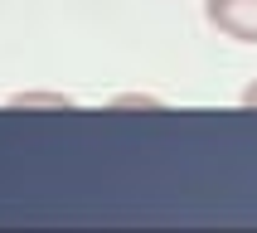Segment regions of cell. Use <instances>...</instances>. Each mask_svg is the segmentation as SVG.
<instances>
[{"label":"cell","instance_id":"1","mask_svg":"<svg viewBox=\"0 0 257 233\" xmlns=\"http://www.w3.org/2000/svg\"><path fill=\"white\" fill-rule=\"evenodd\" d=\"M204 20L238 44H257V0H204Z\"/></svg>","mask_w":257,"mask_h":233},{"label":"cell","instance_id":"2","mask_svg":"<svg viewBox=\"0 0 257 233\" xmlns=\"http://www.w3.org/2000/svg\"><path fill=\"white\" fill-rule=\"evenodd\" d=\"M10 107H54V112H63V107H78V102L63 97V92H15Z\"/></svg>","mask_w":257,"mask_h":233},{"label":"cell","instance_id":"3","mask_svg":"<svg viewBox=\"0 0 257 233\" xmlns=\"http://www.w3.org/2000/svg\"><path fill=\"white\" fill-rule=\"evenodd\" d=\"M112 107H146V112H156L160 97H146V92H126V97H116Z\"/></svg>","mask_w":257,"mask_h":233},{"label":"cell","instance_id":"4","mask_svg":"<svg viewBox=\"0 0 257 233\" xmlns=\"http://www.w3.org/2000/svg\"><path fill=\"white\" fill-rule=\"evenodd\" d=\"M243 107H257V78H252V83L243 87Z\"/></svg>","mask_w":257,"mask_h":233}]
</instances>
